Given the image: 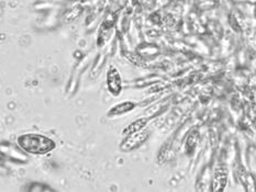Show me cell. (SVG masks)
Here are the masks:
<instances>
[{
	"label": "cell",
	"instance_id": "1",
	"mask_svg": "<svg viewBox=\"0 0 256 192\" xmlns=\"http://www.w3.org/2000/svg\"><path fill=\"white\" fill-rule=\"evenodd\" d=\"M16 144L26 153L32 155H44L53 151L56 144L50 137L36 134V133H26L21 134L16 139Z\"/></svg>",
	"mask_w": 256,
	"mask_h": 192
},
{
	"label": "cell",
	"instance_id": "2",
	"mask_svg": "<svg viewBox=\"0 0 256 192\" xmlns=\"http://www.w3.org/2000/svg\"><path fill=\"white\" fill-rule=\"evenodd\" d=\"M148 137L150 133L146 130H142L140 132H136V133L128 135L124 137V140L122 141L120 144V150L126 153L136 151L148 140Z\"/></svg>",
	"mask_w": 256,
	"mask_h": 192
},
{
	"label": "cell",
	"instance_id": "3",
	"mask_svg": "<svg viewBox=\"0 0 256 192\" xmlns=\"http://www.w3.org/2000/svg\"><path fill=\"white\" fill-rule=\"evenodd\" d=\"M107 86L111 95H120V92L122 90V79L120 71L114 65H110L107 71Z\"/></svg>",
	"mask_w": 256,
	"mask_h": 192
},
{
	"label": "cell",
	"instance_id": "4",
	"mask_svg": "<svg viewBox=\"0 0 256 192\" xmlns=\"http://www.w3.org/2000/svg\"><path fill=\"white\" fill-rule=\"evenodd\" d=\"M136 104L132 101H124L120 103H116L112 108L109 109L107 112V115L109 118H114V117H120V115H124L129 113L132 110H134Z\"/></svg>",
	"mask_w": 256,
	"mask_h": 192
},
{
	"label": "cell",
	"instance_id": "5",
	"mask_svg": "<svg viewBox=\"0 0 256 192\" xmlns=\"http://www.w3.org/2000/svg\"><path fill=\"white\" fill-rule=\"evenodd\" d=\"M2 153L6 154L7 157H9L10 159H12V161H16V162L26 163L28 161V157L24 155V153H22V150L21 151L16 150V148H14L12 145H10V144H7V146H6L4 143H2Z\"/></svg>",
	"mask_w": 256,
	"mask_h": 192
},
{
	"label": "cell",
	"instance_id": "6",
	"mask_svg": "<svg viewBox=\"0 0 256 192\" xmlns=\"http://www.w3.org/2000/svg\"><path fill=\"white\" fill-rule=\"evenodd\" d=\"M148 118H140L136 121H133L132 123L129 125H126V128L122 131V135L128 136L133 133H136V132H140L144 130V128L148 125Z\"/></svg>",
	"mask_w": 256,
	"mask_h": 192
}]
</instances>
